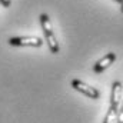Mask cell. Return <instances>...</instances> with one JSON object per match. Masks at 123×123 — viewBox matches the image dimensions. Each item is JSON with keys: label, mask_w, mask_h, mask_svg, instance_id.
<instances>
[{"label": "cell", "mask_w": 123, "mask_h": 123, "mask_svg": "<svg viewBox=\"0 0 123 123\" xmlns=\"http://www.w3.org/2000/svg\"><path fill=\"white\" fill-rule=\"evenodd\" d=\"M122 83L120 82H113L112 85V93H110V106L109 110L105 116L103 123H116V117H117V112H119V106L122 102Z\"/></svg>", "instance_id": "cell-1"}, {"label": "cell", "mask_w": 123, "mask_h": 123, "mask_svg": "<svg viewBox=\"0 0 123 123\" xmlns=\"http://www.w3.org/2000/svg\"><path fill=\"white\" fill-rule=\"evenodd\" d=\"M40 25H42V29H43V34H44V39L47 42V46H49V50L50 53L53 55H57L60 47H59V43L56 40V36H55V31L52 27V23H50V19L47 14L42 13L40 14Z\"/></svg>", "instance_id": "cell-2"}, {"label": "cell", "mask_w": 123, "mask_h": 123, "mask_svg": "<svg viewBox=\"0 0 123 123\" xmlns=\"http://www.w3.org/2000/svg\"><path fill=\"white\" fill-rule=\"evenodd\" d=\"M10 46H29V47H40L43 44V40L36 36H19V37H10L9 39Z\"/></svg>", "instance_id": "cell-3"}, {"label": "cell", "mask_w": 123, "mask_h": 123, "mask_svg": "<svg viewBox=\"0 0 123 123\" xmlns=\"http://www.w3.org/2000/svg\"><path fill=\"white\" fill-rule=\"evenodd\" d=\"M72 87H73L74 90L80 92L82 94L87 96L89 99H99V97H100V92H99L96 87L86 85L85 82H82V80H79V79H73V80H72Z\"/></svg>", "instance_id": "cell-4"}, {"label": "cell", "mask_w": 123, "mask_h": 123, "mask_svg": "<svg viewBox=\"0 0 123 123\" xmlns=\"http://www.w3.org/2000/svg\"><path fill=\"white\" fill-rule=\"evenodd\" d=\"M115 60H116V53H113V52L107 53L106 56H103L100 60H97L96 63H94L93 72H94V73H102V72H105Z\"/></svg>", "instance_id": "cell-5"}, {"label": "cell", "mask_w": 123, "mask_h": 123, "mask_svg": "<svg viewBox=\"0 0 123 123\" xmlns=\"http://www.w3.org/2000/svg\"><path fill=\"white\" fill-rule=\"evenodd\" d=\"M116 123H123V102L120 103V106H119V112H117Z\"/></svg>", "instance_id": "cell-6"}, {"label": "cell", "mask_w": 123, "mask_h": 123, "mask_svg": "<svg viewBox=\"0 0 123 123\" xmlns=\"http://www.w3.org/2000/svg\"><path fill=\"white\" fill-rule=\"evenodd\" d=\"M0 4H1L3 7H10L12 1H10V0H0Z\"/></svg>", "instance_id": "cell-7"}, {"label": "cell", "mask_w": 123, "mask_h": 123, "mask_svg": "<svg viewBox=\"0 0 123 123\" xmlns=\"http://www.w3.org/2000/svg\"><path fill=\"white\" fill-rule=\"evenodd\" d=\"M115 1H117V3H122L123 0H115Z\"/></svg>", "instance_id": "cell-8"}, {"label": "cell", "mask_w": 123, "mask_h": 123, "mask_svg": "<svg viewBox=\"0 0 123 123\" xmlns=\"http://www.w3.org/2000/svg\"><path fill=\"white\" fill-rule=\"evenodd\" d=\"M122 13H123V1H122Z\"/></svg>", "instance_id": "cell-9"}]
</instances>
